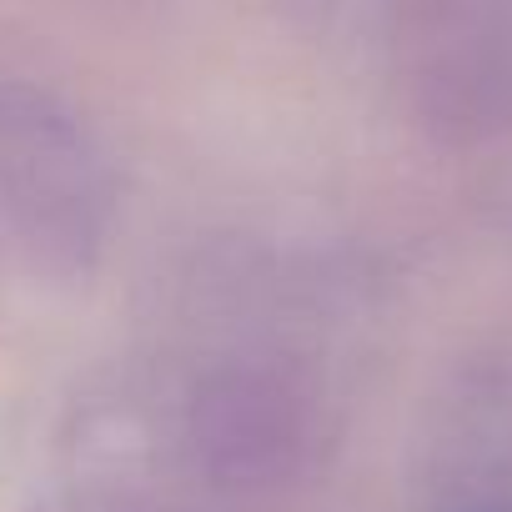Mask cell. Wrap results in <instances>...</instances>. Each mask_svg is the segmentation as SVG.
<instances>
[{
  "label": "cell",
  "instance_id": "6da1fadb",
  "mask_svg": "<svg viewBox=\"0 0 512 512\" xmlns=\"http://www.w3.org/2000/svg\"><path fill=\"white\" fill-rule=\"evenodd\" d=\"M161 437L176 467L211 497H272L327 467L337 402L312 362L231 342L171 377L161 392Z\"/></svg>",
  "mask_w": 512,
  "mask_h": 512
},
{
  "label": "cell",
  "instance_id": "7a4b0ae2",
  "mask_svg": "<svg viewBox=\"0 0 512 512\" xmlns=\"http://www.w3.org/2000/svg\"><path fill=\"white\" fill-rule=\"evenodd\" d=\"M121 221L96 126L46 81L0 61V256L31 282H91Z\"/></svg>",
  "mask_w": 512,
  "mask_h": 512
}]
</instances>
